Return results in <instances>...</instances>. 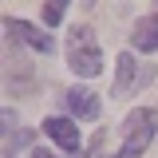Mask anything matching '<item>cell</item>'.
<instances>
[{
    "instance_id": "cell-5",
    "label": "cell",
    "mask_w": 158,
    "mask_h": 158,
    "mask_svg": "<svg viewBox=\"0 0 158 158\" xmlns=\"http://www.w3.org/2000/svg\"><path fill=\"white\" fill-rule=\"evenodd\" d=\"M4 32H8V36H16V40H24V44H28V48H36L40 56H52V52H56V44H52V36H48V32H40V28H32V24H28V20H4Z\"/></svg>"
},
{
    "instance_id": "cell-8",
    "label": "cell",
    "mask_w": 158,
    "mask_h": 158,
    "mask_svg": "<svg viewBox=\"0 0 158 158\" xmlns=\"http://www.w3.org/2000/svg\"><path fill=\"white\" fill-rule=\"evenodd\" d=\"M63 12H67V0H44V24L48 28H56L63 20Z\"/></svg>"
},
{
    "instance_id": "cell-2",
    "label": "cell",
    "mask_w": 158,
    "mask_h": 158,
    "mask_svg": "<svg viewBox=\"0 0 158 158\" xmlns=\"http://www.w3.org/2000/svg\"><path fill=\"white\" fill-rule=\"evenodd\" d=\"M123 131H127V142H123L111 158H142V150L150 146V138H154V131H158V111H154V107L131 111Z\"/></svg>"
},
{
    "instance_id": "cell-7",
    "label": "cell",
    "mask_w": 158,
    "mask_h": 158,
    "mask_svg": "<svg viewBox=\"0 0 158 158\" xmlns=\"http://www.w3.org/2000/svg\"><path fill=\"white\" fill-rule=\"evenodd\" d=\"M131 48H135V52H158V16H142L135 24Z\"/></svg>"
},
{
    "instance_id": "cell-4",
    "label": "cell",
    "mask_w": 158,
    "mask_h": 158,
    "mask_svg": "<svg viewBox=\"0 0 158 158\" xmlns=\"http://www.w3.org/2000/svg\"><path fill=\"white\" fill-rule=\"evenodd\" d=\"M44 135L52 138L59 150H67V154H79L83 150V135H79V127L71 118H44Z\"/></svg>"
},
{
    "instance_id": "cell-6",
    "label": "cell",
    "mask_w": 158,
    "mask_h": 158,
    "mask_svg": "<svg viewBox=\"0 0 158 158\" xmlns=\"http://www.w3.org/2000/svg\"><path fill=\"white\" fill-rule=\"evenodd\" d=\"M67 95V111L75 118H99V99H95V91H87V87H71V91H63Z\"/></svg>"
},
{
    "instance_id": "cell-10",
    "label": "cell",
    "mask_w": 158,
    "mask_h": 158,
    "mask_svg": "<svg viewBox=\"0 0 158 158\" xmlns=\"http://www.w3.org/2000/svg\"><path fill=\"white\" fill-rule=\"evenodd\" d=\"M154 4H158V0H154Z\"/></svg>"
},
{
    "instance_id": "cell-9",
    "label": "cell",
    "mask_w": 158,
    "mask_h": 158,
    "mask_svg": "<svg viewBox=\"0 0 158 158\" xmlns=\"http://www.w3.org/2000/svg\"><path fill=\"white\" fill-rule=\"evenodd\" d=\"M28 158H56V154H52V150H32Z\"/></svg>"
},
{
    "instance_id": "cell-1",
    "label": "cell",
    "mask_w": 158,
    "mask_h": 158,
    "mask_svg": "<svg viewBox=\"0 0 158 158\" xmlns=\"http://www.w3.org/2000/svg\"><path fill=\"white\" fill-rule=\"evenodd\" d=\"M67 67H71L79 79H95L99 71H103V52H99L91 28H71V40H67Z\"/></svg>"
},
{
    "instance_id": "cell-3",
    "label": "cell",
    "mask_w": 158,
    "mask_h": 158,
    "mask_svg": "<svg viewBox=\"0 0 158 158\" xmlns=\"http://www.w3.org/2000/svg\"><path fill=\"white\" fill-rule=\"evenodd\" d=\"M115 67H118V79H115V99L131 95L135 87H142V83L150 79V71H146L142 63H135V56H131V52H123V56L115 59Z\"/></svg>"
}]
</instances>
